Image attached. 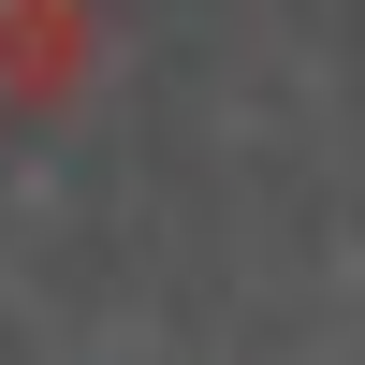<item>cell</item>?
<instances>
[{
  "instance_id": "1",
  "label": "cell",
  "mask_w": 365,
  "mask_h": 365,
  "mask_svg": "<svg viewBox=\"0 0 365 365\" xmlns=\"http://www.w3.org/2000/svg\"><path fill=\"white\" fill-rule=\"evenodd\" d=\"M88 44H103L88 0H0V88H15V103H29V88L58 103V88L88 73Z\"/></svg>"
}]
</instances>
